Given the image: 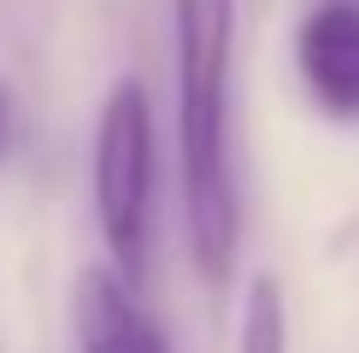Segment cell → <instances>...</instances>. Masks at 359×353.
Segmentation results:
<instances>
[{
	"mask_svg": "<svg viewBox=\"0 0 359 353\" xmlns=\"http://www.w3.org/2000/svg\"><path fill=\"white\" fill-rule=\"evenodd\" d=\"M177 29V171H183V235L206 283L236 271L242 200L230 171V53L236 0H171Z\"/></svg>",
	"mask_w": 359,
	"mask_h": 353,
	"instance_id": "cell-1",
	"label": "cell"
},
{
	"mask_svg": "<svg viewBox=\"0 0 359 353\" xmlns=\"http://www.w3.org/2000/svg\"><path fill=\"white\" fill-rule=\"evenodd\" d=\"M236 353H289V300H283V283L271 271H253L248 277Z\"/></svg>",
	"mask_w": 359,
	"mask_h": 353,
	"instance_id": "cell-5",
	"label": "cell"
},
{
	"mask_svg": "<svg viewBox=\"0 0 359 353\" xmlns=\"http://www.w3.org/2000/svg\"><path fill=\"white\" fill-rule=\"evenodd\" d=\"M294 71L318 112L359 124V6H306L294 24Z\"/></svg>",
	"mask_w": 359,
	"mask_h": 353,
	"instance_id": "cell-3",
	"label": "cell"
},
{
	"mask_svg": "<svg viewBox=\"0 0 359 353\" xmlns=\"http://www.w3.org/2000/svg\"><path fill=\"white\" fill-rule=\"evenodd\" d=\"M12 141H18V100H12L6 83H0V159L12 153Z\"/></svg>",
	"mask_w": 359,
	"mask_h": 353,
	"instance_id": "cell-6",
	"label": "cell"
},
{
	"mask_svg": "<svg viewBox=\"0 0 359 353\" xmlns=\"http://www.w3.org/2000/svg\"><path fill=\"white\" fill-rule=\"evenodd\" d=\"M88 188H95V224L107 242V265L142 294L154 271V212H159V141L154 106L136 77H118L95 118V153H88Z\"/></svg>",
	"mask_w": 359,
	"mask_h": 353,
	"instance_id": "cell-2",
	"label": "cell"
},
{
	"mask_svg": "<svg viewBox=\"0 0 359 353\" xmlns=\"http://www.w3.org/2000/svg\"><path fill=\"white\" fill-rule=\"evenodd\" d=\"M71 324H77V353H171L159 318L136 300V289L112 265H83L77 271Z\"/></svg>",
	"mask_w": 359,
	"mask_h": 353,
	"instance_id": "cell-4",
	"label": "cell"
},
{
	"mask_svg": "<svg viewBox=\"0 0 359 353\" xmlns=\"http://www.w3.org/2000/svg\"><path fill=\"white\" fill-rule=\"evenodd\" d=\"M306 6H359V0H306Z\"/></svg>",
	"mask_w": 359,
	"mask_h": 353,
	"instance_id": "cell-7",
	"label": "cell"
}]
</instances>
